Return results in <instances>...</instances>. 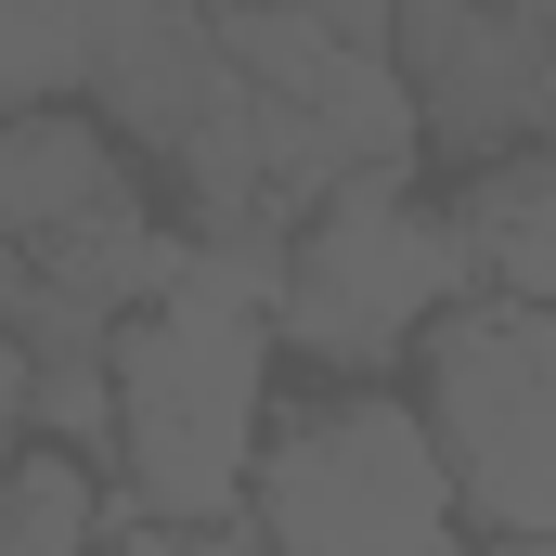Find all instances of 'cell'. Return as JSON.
<instances>
[{"instance_id": "obj_2", "label": "cell", "mask_w": 556, "mask_h": 556, "mask_svg": "<svg viewBox=\"0 0 556 556\" xmlns=\"http://www.w3.org/2000/svg\"><path fill=\"white\" fill-rule=\"evenodd\" d=\"M453 518L466 492L440 466V427L389 389L285 415L247 492V531L273 556H453Z\"/></svg>"}, {"instance_id": "obj_7", "label": "cell", "mask_w": 556, "mask_h": 556, "mask_svg": "<svg viewBox=\"0 0 556 556\" xmlns=\"http://www.w3.org/2000/svg\"><path fill=\"white\" fill-rule=\"evenodd\" d=\"M117 220H155L130 181V155L104 117H13L0 130V233L13 247H65V233H117Z\"/></svg>"}, {"instance_id": "obj_5", "label": "cell", "mask_w": 556, "mask_h": 556, "mask_svg": "<svg viewBox=\"0 0 556 556\" xmlns=\"http://www.w3.org/2000/svg\"><path fill=\"white\" fill-rule=\"evenodd\" d=\"M220 39H233V65L285 117H311L363 181L427 142L415 78H402V13H220Z\"/></svg>"}, {"instance_id": "obj_9", "label": "cell", "mask_w": 556, "mask_h": 556, "mask_svg": "<svg viewBox=\"0 0 556 556\" xmlns=\"http://www.w3.org/2000/svg\"><path fill=\"white\" fill-rule=\"evenodd\" d=\"M0 544L13 556H117V518H104L91 453L26 440V453H13V492H0Z\"/></svg>"}, {"instance_id": "obj_4", "label": "cell", "mask_w": 556, "mask_h": 556, "mask_svg": "<svg viewBox=\"0 0 556 556\" xmlns=\"http://www.w3.org/2000/svg\"><path fill=\"white\" fill-rule=\"evenodd\" d=\"M466 311V247H453V207H415L402 168L350 181L298 260H285V337L311 363H389Z\"/></svg>"}, {"instance_id": "obj_8", "label": "cell", "mask_w": 556, "mask_h": 556, "mask_svg": "<svg viewBox=\"0 0 556 556\" xmlns=\"http://www.w3.org/2000/svg\"><path fill=\"white\" fill-rule=\"evenodd\" d=\"M453 247H466V298L556 311V142L479 168V181L453 194Z\"/></svg>"}, {"instance_id": "obj_11", "label": "cell", "mask_w": 556, "mask_h": 556, "mask_svg": "<svg viewBox=\"0 0 556 556\" xmlns=\"http://www.w3.org/2000/svg\"><path fill=\"white\" fill-rule=\"evenodd\" d=\"M505 556H556V544H505Z\"/></svg>"}, {"instance_id": "obj_3", "label": "cell", "mask_w": 556, "mask_h": 556, "mask_svg": "<svg viewBox=\"0 0 556 556\" xmlns=\"http://www.w3.org/2000/svg\"><path fill=\"white\" fill-rule=\"evenodd\" d=\"M427 427L466 518H492L505 544H556V311L466 298L427 337Z\"/></svg>"}, {"instance_id": "obj_1", "label": "cell", "mask_w": 556, "mask_h": 556, "mask_svg": "<svg viewBox=\"0 0 556 556\" xmlns=\"http://www.w3.org/2000/svg\"><path fill=\"white\" fill-rule=\"evenodd\" d=\"M260 298L285 311V273L194 247L181 285L117 337V466H130L142 518L220 531L260 492V453H273V324H260Z\"/></svg>"}, {"instance_id": "obj_10", "label": "cell", "mask_w": 556, "mask_h": 556, "mask_svg": "<svg viewBox=\"0 0 556 556\" xmlns=\"http://www.w3.org/2000/svg\"><path fill=\"white\" fill-rule=\"evenodd\" d=\"M117 556H260L233 518L220 531H181V518H117Z\"/></svg>"}, {"instance_id": "obj_6", "label": "cell", "mask_w": 556, "mask_h": 556, "mask_svg": "<svg viewBox=\"0 0 556 556\" xmlns=\"http://www.w3.org/2000/svg\"><path fill=\"white\" fill-rule=\"evenodd\" d=\"M402 78H415L427 142L466 168L544 155L556 142V13H402Z\"/></svg>"}]
</instances>
